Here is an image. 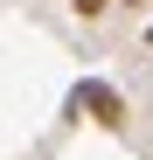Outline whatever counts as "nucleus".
I'll list each match as a JSON object with an SVG mask.
<instances>
[{
	"mask_svg": "<svg viewBox=\"0 0 153 160\" xmlns=\"http://www.w3.org/2000/svg\"><path fill=\"white\" fill-rule=\"evenodd\" d=\"M63 112H70V118H76V112H91V125L118 132V125H125V91H118V84H105V77H84V84L70 91Z\"/></svg>",
	"mask_w": 153,
	"mask_h": 160,
	"instance_id": "f257e3e1",
	"label": "nucleus"
},
{
	"mask_svg": "<svg viewBox=\"0 0 153 160\" xmlns=\"http://www.w3.org/2000/svg\"><path fill=\"white\" fill-rule=\"evenodd\" d=\"M70 7H76V21H97V14L111 7V0H70Z\"/></svg>",
	"mask_w": 153,
	"mask_h": 160,
	"instance_id": "f03ea898",
	"label": "nucleus"
},
{
	"mask_svg": "<svg viewBox=\"0 0 153 160\" xmlns=\"http://www.w3.org/2000/svg\"><path fill=\"white\" fill-rule=\"evenodd\" d=\"M118 7H153V0H118Z\"/></svg>",
	"mask_w": 153,
	"mask_h": 160,
	"instance_id": "7ed1b4c3",
	"label": "nucleus"
},
{
	"mask_svg": "<svg viewBox=\"0 0 153 160\" xmlns=\"http://www.w3.org/2000/svg\"><path fill=\"white\" fill-rule=\"evenodd\" d=\"M146 42H153V28H146Z\"/></svg>",
	"mask_w": 153,
	"mask_h": 160,
	"instance_id": "20e7f679",
	"label": "nucleus"
}]
</instances>
